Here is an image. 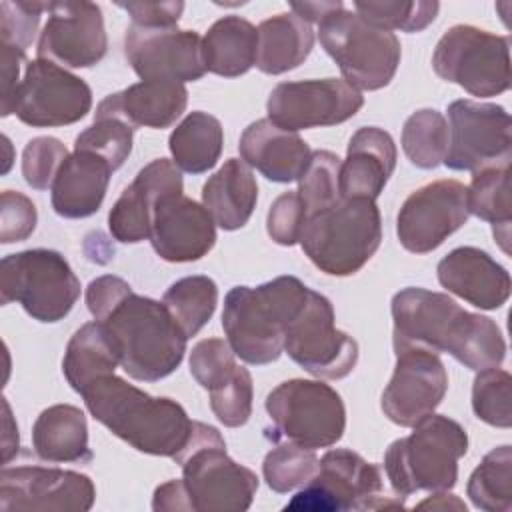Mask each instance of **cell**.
Wrapping results in <instances>:
<instances>
[{
    "instance_id": "cell-1",
    "label": "cell",
    "mask_w": 512,
    "mask_h": 512,
    "mask_svg": "<svg viewBox=\"0 0 512 512\" xmlns=\"http://www.w3.org/2000/svg\"><path fill=\"white\" fill-rule=\"evenodd\" d=\"M390 310L394 348L446 352L474 372L504 362L506 342L498 324L488 316L466 312L448 294L404 288L394 294Z\"/></svg>"
},
{
    "instance_id": "cell-2",
    "label": "cell",
    "mask_w": 512,
    "mask_h": 512,
    "mask_svg": "<svg viewBox=\"0 0 512 512\" xmlns=\"http://www.w3.org/2000/svg\"><path fill=\"white\" fill-rule=\"evenodd\" d=\"M80 396L102 426L138 452L174 460L192 434L194 420L176 400L150 396L116 374L92 380Z\"/></svg>"
},
{
    "instance_id": "cell-3",
    "label": "cell",
    "mask_w": 512,
    "mask_h": 512,
    "mask_svg": "<svg viewBox=\"0 0 512 512\" xmlns=\"http://www.w3.org/2000/svg\"><path fill=\"white\" fill-rule=\"evenodd\" d=\"M94 320L104 324L118 348L122 370L134 380H162L184 358L188 336L162 302L136 294L132 286Z\"/></svg>"
},
{
    "instance_id": "cell-4",
    "label": "cell",
    "mask_w": 512,
    "mask_h": 512,
    "mask_svg": "<svg viewBox=\"0 0 512 512\" xmlns=\"http://www.w3.org/2000/svg\"><path fill=\"white\" fill-rule=\"evenodd\" d=\"M308 292L296 276H278L256 288L234 286L222 310V328L232 352L256 366L278 360L284 352V332Z\"/></svg>"
},
{
    "instance_id": "cell-5",
    "label": "cell",
    "mask_w": 512,
    "mask_h": 512,
    "mask_svg": "<svg viewBox=\"0 0 512 512\" xmlns=\"http://www.w3.org/2000/svg\"><path fill=\"white\" fill-rule=\"evenodd\" d=\"M394 440L384 454V472L398 498L414 492H448L458 480V460L468 450L466 430L452 418L430 414Z\"/></svg>"
},
{
    "instance_id": "cell-6",
    "label": "cell",
    "mask_w": 512,
    "mask_h": 512,
    "mask_svg": "<svg viewBox=\"0 0 512 512\" xmlns=\"http://www.w3.org/2000/svg\"><path fill=\"white\" fill-rule=\"evenodd\" d=\"M380 240L382 218L376 200L340 198L306 218L300 246L324 274L350 276L374 256Z\"/></svg>"
},
{
    "instance_id": "cell-7",
    "label": "cell",
    "mask_w": 512,
    "mask_h": 512,
    "mask_svg": "<svg viewBox=\"0 0 512 512\" xmlns=\"http://www.w3.org/2000/svg\"><path fill=\"white\" fill-rule=\"evenodd\" d=\"M174 460L182 468L188 510L242 512L252 506L258 478L226 454V442L214 426L194 420L192 434Z\"/></svg>"
},
{
    "instance_id": "cell-8",
    "label": "cell",
    "mask_w": 512,
    "mask_h": 512,
    "mask_svg": "<svg viewBox=\"0 0 512 512\" xmlns=\"http://www.w3.org/2000/svg\"><path fill=\"white\" fill-rule=\"evenodd\" d=\"M318 36L352 88L380 90L392 82L402 54L394 32L366 22L342 4L318 22Z\"/></svg>"
},
{
    "instance_id": "cell-9",
    "label": "cell",
    "mask_w": 512,
    "mask_h": 512,
    "mask_svg": "<svg viewBox=\"0 0 512 512\" xmlns=\"http://www.w3.org/2000/svg\"><path fill=\"white\" fill-rule=\"evenodd\" d=\"M80 296V280L68 260L48 248L8 254L0 264V302H18L38 322H58Z\"/></svg>"
},
{
    "instance_id": "cell-10",
    "label": "cell",
    "mask_w": 512,
    "mask_h": 512,
    "mask_svg": "<svg viewBox=\"0 0 512 512\" xmlns=\"http://www.w3.org/2000/svg\"><path fill=\"white\" fill-rule=\"evenodd\" d=\"M266 412L274 424L272 438L316 450L334 446L346 428L340 394L320 382L292 378L266 396Z\"/></svg>"
},
{
    "instance_id": "cell-11",
    "label": "cell",
    "mask_w": 512,
    "mask_h": 512,
    "mask_svg": "<svg viewBox=\"0 0 512 512\" xmlns=\"http://www.w3.org/2000/svg\"><path fill=\"white\" fill-rule=\"evenodd\" d=\"M434 72L478 98L510 88V40L470 24L448 28L432 54Z\"/></svg>"
},
{
    "instance_id": "cell-12",
    "label": "cell",
    "mask_w": 512,
    "mask_h": 512,
    "mask_svg": "<svg viewBox=\"0 0 512 512\" xmlns=\"http://www.w3.org/2000/svg\"><path fill=\"white\" fill-rule=\"evenodd\" d=\"M402 504V498L384 494V478L376 464L352 450L336 448L320 458L314 478L284 510H378Z\"/></svg>"
},
{
    "instance_id": "cell-13",
    "label": "cell",
    "mask_w": 512,
    "mask_h": 512,
    "mask_svg": "<svg viewBox=\"0 0 512 512\" xmlns=\"http://www.w3.org/2000/svg\"><path fill=\"white\" fill-rule=\"evenodd\" d=\"M284 352L316 378L340 380L358 362V344L334 324V308L326 296L310 290L300 312L284 332Z\"/></svg>"
},
{
    "instance_id": "cell-14",
    "label": "cell",
    "mask_w": 512,
    "mask_h": 512,
    "mask_svg": "<svg viewBox=\"0 0 512 512\" xmlns=\"http://www.w3.org/2000/svg\"><path fill=\"white\" fill-rule=\"evenodd\" d=\"M448 150L444 162L450 170L478 172L510 164L512 120L500 104L454 100L448 106Z\"/></svg>"
},
{
    "instance_id": "cell-15",
    "label": "cell",
    "mask_w": 512,
    "mask_h": 512,
    "mask_svg": "<svg viewBox=\"0 0 512 512\" xmlns=\"http://www.w3.org/2000/svg\"><path fill=\"white\" fill-rule=\"evenodd\" d=\"M92 108L90 86L66 68L32 60L26 64L24 78L16 90L14 114L32 128L68 126L82 120Z\"/></svg>"
},
{
    "instance_id": "cell-16",
    "label": "cell",
    "mask_w": 512,
    "mask_h": 512,
    "mask_svg": "<svg viewBox=\"0 0 512 512\" xmlns=\"http://www.w3.org/2000/svg\"><path fill=\"white\" fill-rule=\"evenodd\" d=\"M362 106L360 90L340 78L280 82L266 102L268 120L290 132L342 124Z\"/></svg>"
},
{
    "instance_id": "cell-17",
    "label": "cell",
    "mask_w": 512,
    "mask_h": 512,
    "mask_svg": "<svg viewBox=\"0 0 512 512\" xmlns=\"http://www.w3.org/2000/svg\"><path fill=\"white\" fill-rule=\"evenodd\" d=\"M94 500V482L74 470L4 464L0 474L2 512H86Z\"/></svg>"
},
{
    "instance_id": "cell-18",
    "label": "cell",
    "mask_w": 512,
    "mask_h": 512,
    "mask_svg": "<svg viewBox=\"0 0 512 512\" xmlns=\"http://www.w3.org/2000/svg\"><path fill=\"white\" fill-rule=\"evenodd\" d=\"M466 186L458 180H436L414 190L396 218L400 244L414 254L436 250L468 220Z\"/></svg>"
},
{
    "instance_id": "cell-19",
    "label": "cell",
    "mask_w": 512,
    "mask_h": 512,
    "mask_svg": "<svg viewBox=\"0 0 512 512\" xmlns=\"http://www.w3.org/2000/svg\"><path fill=\"white\" fill-rule=\"evenodd\" d=\"M394 354V374L382 392L380 406L390 422L412 428L444 400L448 374L438 354L426 348L402 346L394 348Z\"/></svg>"
},
{
    "instance_id": "cell-20",
    "label": "cell",
    "mask_w": 512,
    "mask_h": 512,
    "mask_svg": "<svg viewBox=\"0 0 512 512\" xmlns=\"http://www.w3.org/2000/svg\"><path fill=\"white\" fill-rule=\"evenodd\" d=\"M108 50L102 10L94 2H50L36 54L62 68H90Z\"/></svg>"
},
{
    "instance_id": "cell-21",
    "label": "cell",
    "mask_w": 512,
    "mask_h": 512,
    "mask_svg": "<svg viewBox=\"0 0 512 512\" xmlns=\"http://www.w3.org/2000/svg\"><path fill=\"white\" fill-rule=\"evenodd\" d=\"M124 54L142 80L184 84L200 80L206 74L202 38L194 30L130 24L124 36Z\"/></svg>"
},
{
    "instance_id": "cell-22",
    "label": "cell",
    "mask_w": 512,
    "mask_h": 512,
    "mask_svg": "<svg viewBox=\"0 0 512 512\" xmlns=\"http://www.w3.org/2000/svg\"><path fill=\"white\" fill-rule=\"evenodd\" d=\"M148 240L166 262H194L216 244V222L202 204L184 192H170L160 196L154 206Z\"/></svg>"
},
{
    "instance_id": "cell-23",
    "label": "cell",
    "mask_w": 512,
    "mask_h": 512,
    "mask_svg": "<svg viewBox=\"0 0 512 512\" xmlns=\"http://www.w3.org/2000/svg\"><path fill=\"white\" fill-rule=\"evenodd\" d=\"M170 192H184L180 168L168 158H156L146 164L110 208L108 228L114 240L124 244L146 240L154 206L160 196Z\"/></svg>"
},
{
    "instance_id": "cell-24",
    "label": "cell",
    "mask_w": 512,
    "mask_h": 512,
    "mask_svg": "<svg viewBox=\"0 0 512 512\" xmlns=\"http://www.w3.org/2000/svg\"><path fill=\"white\" fill-rule=\"evenodd\" d=\"M438 282L480 310H496L510 296V274L488 252L460 246L448 252L436 268Z\"/></svg>"
},
{
    "instance_id": "cell-25",
    "label": "cell",
    "mask_w": 512,
    "mask_h": 512,
    "mask_svg": "<svg viewBox=\"0 0 512 512\" xmlns=\"http://www.w3.org/2000/svg\"><path fill=\"white\" fill-rule=\"evenodd\" d=\"M396 144L378 126L356 130L340 164V196L376 200L396 168Z\"/></svg>"
},
{
    "instance_id": "cell-26",
    "label": "cell",
    "mask_w": 512,
    "mask_h": 512,
    "mask_svg": "<svg viewBox=\"0 0 512 512\" xmlns=\"http://www.w3.org/2000/svg\"><path fill=\"white\" fill-rule=\"evenodd\" d=\"M188 90L180 82L142 80L106 96L94 116H116L134 130L140 126L168 128L186 110Z\"/></svg>"
},
{
    "instance_id": "cell-27",
    "label": "cell",
    "mask_w": 512,
    "mask_h": 512,
    "mask_svg": "<svg viewBox=\"0 0 512 512\" xmlns=\"http://www.w3.org/2000/svg\"><path fill=\"white\" fill-rule=\"evenodd\" d=\"M242 160L272 182L298 180L310 162V146L296 134L278 128L268 118L252 122L240 136Z\"/></svg>"
},
{
    "instance_id": "cell-28",
    "label": "cell",
    "mask_w": 512,
    "mask_h": 512,
    "mask_svg": "<svg viewBox=\"0 0 512 512\" xmlns=\"http://www.w3.org/2000/svg\"><path fill=\"white\" fill-rule=\"evenodd\" d=\"M112 166L86 150H74L60 166L52 192V208L62 218L96 214L108 190Z\"/></svg>"
},
{
    "instance_id": "cell-29",
    "label": "cell",
    "mask_w": 512,
    "mask_h": 512,
    "mask_svg": "<svg viewBox=\"0 0 512 512\" xmlns=\"http://www.w3.org/2000/svg\"><path fill=\"white\" fill-rule=\"evenodd\" d=\"M258 184L244 160L230 158L202 186V206L222 230L242 228L256 206Z\"/></svg>"
},
{
    "instance_id": "cell-30",
    "label": "cell",
    "mask_w": 512,
    "mask_h": 512,
    "mask_svg": "<svg viewBox=\"0 0 512 512\" xmlns=\"http://www.w3.org/2000/svg\"><path fill=\"white\" fill-rule=\"evenodd\" d=\"M32 446L46 462H90L84 412L72 404H54L42 410L32 426Z\"/></svg>"
},
{
    "instance_id": "cell-31",
    "label": "cell",
    "mask_w": 512,
    "mask_h": 512,
    "mask_svg": "<svg viewBox=\"0 0 512 512\" xmlns=\"http://www.w3.org/2000/svg\"><path fill=\"white\" fill-rule=\"evenodd\" d=\"M314 46L310 22L294 12H282L258 26L256 68L264 74H284L300 66Z\"/></svg>"
},
{
    "instance_id": "cell-32",
    "label": "cell",
    "mask_w": 512,
    "mask_h": 512,
    "mask_svg": "<svg viewBox=\"0 0 512 512\" xmlns=\"http://www.w3.org/2000/svg\"><path fill=\"white\" fill-rule=\"evenodd\" d=\"M258 28L240 16L216 20L202 38L206 72L236 78L256 64Z\"/></svg>"
},
{
    "instance_id": "cell-33",
    "label": "cell",
    "mask_w": 512,
    "mask_h": 512,
    "mask_svg": "<svg viewBox=\"0 0 512 512\" xmlns=\"http://www.w3.org/2000/svg\"><path fill=\"white\" fill-rule=\"evenodd\" d=\"M120 364L118 348L104 328L102 322H86L80 326L64 352L62 372L78 394L96 378L114 374L116 366Z\"/></svg>"
},
{
    "instance_id": "cell-34",
    "label": "cell",
    "mask_w": 512,
    "mask_h": 512,
    "mask_svg": "<svg viewBox=\"0 0 512 512\" xmlns=\"http://www.w3.org/2000/svg\"><path fill=\"white\" fill-rule=\"evenodd\" d=\"M222 146L224 130L220 120L202 110L190 112L168 138L172 162L188 174H202L214 168Z\"/></svg>"
},
{
    "instance_id": "cell-35",
    "label": "cell",
    "mask_w": 512,
    "mask_h": 512,
    "mask_svg": "<svg viewBox=\"0 0 512 512\" xmlns=\"http://www.w3.org/2000/svg\"><path fill=\"white\" fill-rule=\"evenodd\" d=\"M468 212L494 226V236L504 252L510 240V164L482 168L472 172V182L466 188Z\"/></svg>"
},
{
    "instance_id": "cell-36",
    "label": "cell",
    "mask_w": 512,
    "mask_h": 512,
    "mask_svg": "<svg viewBox=\"0 0 512 512\" xmlns=\"http://www.w3.org/2000/svg\"><path fill=\"white\" fill-rule=\"evenodd\" d=\"M466 494L486 512L512 510V448L508 444L490 450L470 474Z\"/></svg>"
},
{
    "instance_id": "cell-37",
    "label": "cell",
    "mask_w": 512,
    "mask_h": 512,
    "mask_svg": "<svg viewBox=\"0 0 512 512\" xmlns=\"http://www.w3.org/2000/svg\"><path fill=\"white\" fill-rule=\"evenodd\" d=\"M162 304L190 338L212 318L218 304V286L208 276H186L164 292Z\"/></svg>"
},
{
    "instance_id": "cell-38",
    "label": "cell",
    "mask_w": 512,
    "mask_h": 512,
    "mask_svg": "<svg viewBox=\"0 0 512 512\" xmlns=\"http://www.w3.org/2000/svg\"><path fill=\"white\" fill-rule=\"evenodd\" d=\"M402 148L408 160L424 170L444 162L448 150V122L434 108L410 114L402 128Z\"/></svg>"
},
{
    "instance_id": "cell-39",
    "label": "cell",
    "mask_w": 512,
    "mask_h": 512,
    "mask_svg": "<svg viewBox=\"0 0 512 512\" xmlns=\"http://www.w3.org/2000/svg\"><path fill=\"white\" fill-rule=\"evenodd\" d=\"M318 464L320 460L314 450L284 442L266 454L262 462V474L274 492L286 494L306 486L314 478Z\"/></svg>"
},
{
    "instance_id": "cell-40",
    "label": "cell",
    "mask_w": 512,
    "mask_h": 512,
    "mask_svg": "<svg viewBox=\"0 0 512 512\" xmlns=\"http://www.w3.org/2000/svg\"><path fill=\"white\" fill-rule=\"evenodd\" d=\"M440 10L438 2L430 0H384V2H354V12L366 22L384 30L420 32L434 22Z\"/></svg>"
},
{
    "instance_id": "cell-41",
    "label": "cell",
    "mask_w": 512,
    "mask_h": 512,
    "mask_svg": "<svg viewBox=\"0 0 512 512\" xmlns=\"http://www.w3.org/2000/svg\"><path fill=\"white\" fill-rule=\"evenodd\" d=\"M340 164L342 160L328 150H316L310 156L308 166L298 178V196L306 206L308 216L316 214L334 202L340 196Z\"/></svg>"
},
{
    "instance_id": "cell-42",
    "label": "cell",
    "mask_w": 512,
    "mask_h": 512,
    "mask_svg": "<svg viewBox=\"0 0 512 512\" xmlns=\"http://www.w3.org/2000/svg\"><path fill=\"white\" fill-rule=\"evenodd\" d=\"M512 376L506 370L484 368L476 374L472 384L474 414L496 428L512 426Z\"/></svg>"
},
{
    "instance_id": "cell-43",
    "label": "cell",
    "mask_w": 512,
    "mask_h": 512,
    "mask_svg": "<svg viewBox=\"0 0 512 512\" xmlns=\"http://www.w3.org/2000/svg\"><path fill=\"white\" fill-rule=\"evenodd\" d=\"M134 128L116 116H94V124L76 136L74 150L104 158L112 170L120 168L132 152Z\"/></svg>"
},
{
    "instance_id": "cell-44",
    "label": "cell",
    "mask_w": 512,
    "mask_h": 512,
    "mask_svg": "<svg viewBox=\"0 0 512 512\" xmlns=\"http://www.w3.org/2000/svg\"><path fill=\"white\" fill-rule=\"evenodd\" d=\"M214 416L228 428L244 426L252 414V376L244 366H236L228 378L208 390Z\"/></svg>"
},
{
    "instance_id": "cell-45",
    "label": "cell",
    "mask_w": 512,
    "mask_h": 512,
    "mask_svg": "<svg viewBox=\"0 0 512 512\" xmlns=\"http://www.w3.org/2000/svg\"><path fill=\"white\" fill-rule=\"evenodd\" d=\"M50 2L36 0H2L0 2V44L26 54L38 32L42 12H48Z\"/></svg>"
},
{
    "instance_id": "cell-46",
    "label": "cell",
    "mask_w": 512,
    "mask_h": 512,
    "mask_svg": "<svg viewBox=\"0 0 512 512\" xmlns=\"http://www.w3.org/2000/svg\"><path fill=\"white\" fill-rule=\"evenodd\" d=\"M66 146L54 136L32 138L22 152V176L28 186L36 190H48L54 178L68 158Z\"/></svg>"
},
{
    "instance_id": "cell-47",
    "label": "cell",
    "mask_w": 512,
    "mask_h": 512,
    "mask_svg": "<svg viewBox=\"0 0 512 512\" xmlns=\"http://www.w3.org/2000/svg\"><path fill=\"white\" fill-rule=\"evenodd\" d=\"M234 356L230 344L220 338L200 340L190 352V374L202 388L210 390L238 366Z\"/></svg>"
},
{
    "instance_id": "cell-48",
    "label": "cell",
    "mask_w": 512,
    "mask_h": 512,
    "mask_svg": "<svg viewBox=\"0 0 512 512\" xmlns=\"http://www.w3.org/2000/svg\"><path fill=\"white\" fill-rule=\"evenodd\" d=\"M306 218H308V212L298 192L288 190L280 194L268 210V216H266L268 236L280 246H294L296 242H300Z\"/></svg>"
},
{
    "instance_id": "cell-49",
    "label": "cell",
    "mask_w": 512,
    "mask_h": 512,
    "mask_svg": "<svg viewBox=\"0 0 512 512\" xmlns=\"http://www.w3.org/2000/svg\"><path fill=\"white\" fill-rule=\"evenodd\" d=\"M36 206L34 202L14 190L2 192V208H0V242L12 244L26 240L36 228Z\"/></svg>"
},
{
    "instance_id": "cell-50",
    "label": "cell",
    "mask_w": 512,
    "mask_h": 512,
    "mask_svg": "<svg viewBox=\"0 0 512 512\" xmlns=\"http://www.w3.org/2000/svg\"><path fill=\"white\" fill-rule=\"evenodd\" d=\"M118 6L142 28H174L184 12V2H118Z\"/></svg>"
},
{
    "instance_id": "cell-51",
    "label": "cell",
    "mask_w": 512,
    "mask_h": 512,
    "mask_svg": "<svg viewBox=\"0 0 512 512\" xmlns=\"http://www.w3.org/2000/svg\"><path fill=\"white\" fill-rule=\"evenodd\" d=\"M0 62H2V102L0 110L2 116L14 114V100H16V90L20 86V62L24 60V52L0 44Z\"/></svg>"
},
{
    "instance_id": "cell-52",
    "label": "cell",
    "mask_w": 512,
    "mask_h": 512,
    "mask_svg": "<svg viewBox=\"0 0 512 512\" xmlns=\"http://www.w3.org/2000/svg\"><path fill=\"white\" fill-rule=\"evenodd\" d=\"M154 512H188V500L182 480H168L154 490Z\"/></svg>"
},
{
    "instance_id": "cell-53",
    "label": "cell",
    "mask_w": 512,
    "mask_h": 512,
    "mask_svg": "<svg viewBox=\"0 0 512 512\" xmlns=\"http://www.w3.org/2000/svg\"><path fill=\"white\" fill-rule=\"evenodd\" d=\"M342 2H292L290 8L306 22H320L326 14L340 8Z\"/></svg>"
},
{
    "instance_id": "cell-54",
    "label": "cell",
    "mask_w": 512,
    "mask_h": 512,
    "mask_svg": "<svg viewBox=\"0 0 512 512\" xmlns=\"http://www.w3.org/2000/svg\"><path fill=\"white\" fill-rule=\"evenodd\" d=\"M418 508H440V510H466V504L462 500H458L454 494H446V492H436L432 498H426L418 504Z\"/></svg>"
}]
</instances>
